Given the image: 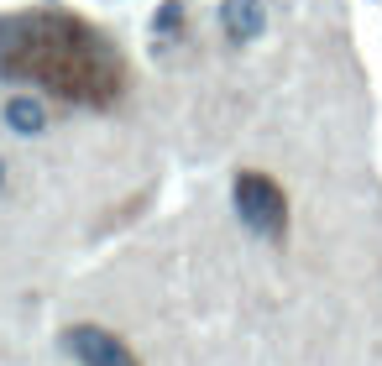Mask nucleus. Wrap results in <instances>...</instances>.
Returning a JSON list of instances; mask_svg holds the SVG:
<instances>
[{
	"instance_id": "2",
	"label": "nucleus",
	"mask_w": 382,
	"mask_h": 366,
	"mask_svg": "<svg viewBox=\"0 0 382 366\" xmlns=\"http://www.w3.org/2000/svg\"><path fill=\"white\" fill-rule=\"evenodd\" d=\"M236 215H241V225L252 230V236L272 241V246L288 241V194H283L278 178H267V173H257V168L236 173Z\"/></svg>"
},
{
	"instance_id": "6",
	"label": "nucleus",
	"mask_w": 382,
	"mask_h": 366,
	"mask_svg": "<svg viewBox=\"0 0 382 366\" xmlns=\"http://www.w3.org/2000/svg\"><path fill=\"white\" fill-rule=\"evenodd\" d=\"M178 16H183V11H178V6H168L163 16H157V26H163V32H173V26H178Z\"/></svg>"
},
{
	"instance_id": "5",
	"label": "nucleus",
	"mask_w": 382,
	"mask_h": 366,
	"mask_svg": "<svg viewBox=\"0 0 382 366\" xmlns=\"http://www.w3.org/2000/svg\"><path fill=\"white\" fill-rule=\"evenodd\" d=\"M6 126L16 131V137H37V131L47 126L42 105L32 100V94H16V100H6Z\"/></svg>"
},
{
	"instance_id": "1",
	"label": "nucleus",
	"mask_w": 382,
	"mask_h": 366,
	"mask_svg": "<svg viewBox=\"0 0 382 366\" xmlns=\"http://www.w3.org/2000/svg\"><path fill=\"white\" fill-rule=\"evenodd\" d=\"M0 74L37 79L69 105H110L126 89V69L100 42V32L58 11L0 21Z\"/></svg>"
},
{
	"instance_id": "4",
	"label": "nucleus",
	"mask_w": 382,
	"mask_h": 366,
	"mask_svg": "<svg viewBox=\"0 0 382 366\" xmlns=\"http://www.w3.org/2000/svg\"><path fill=\"white\" fill-rule=\"evenodd\" d=\"M220 21H226V37H236V42H252V37H262V26H267L262 0H226Z\"/></svg>"
},
{
	"instance_id": "3",
	"label": "nucleus",
	"mask_w": 382,
	"mask_h": 366,
	"mask_svg": "<svg viewBox=\"0 0 382 366\" xmlns=\"http://www.w3.org/2000/svg\"><path fill=\"white\" fill-rule=\"evenodd\" d=\"M63 350L79 366H141L137 350H131L115 330H100V324H69L63 330Z\"/></svg>"
}]
</instances>
